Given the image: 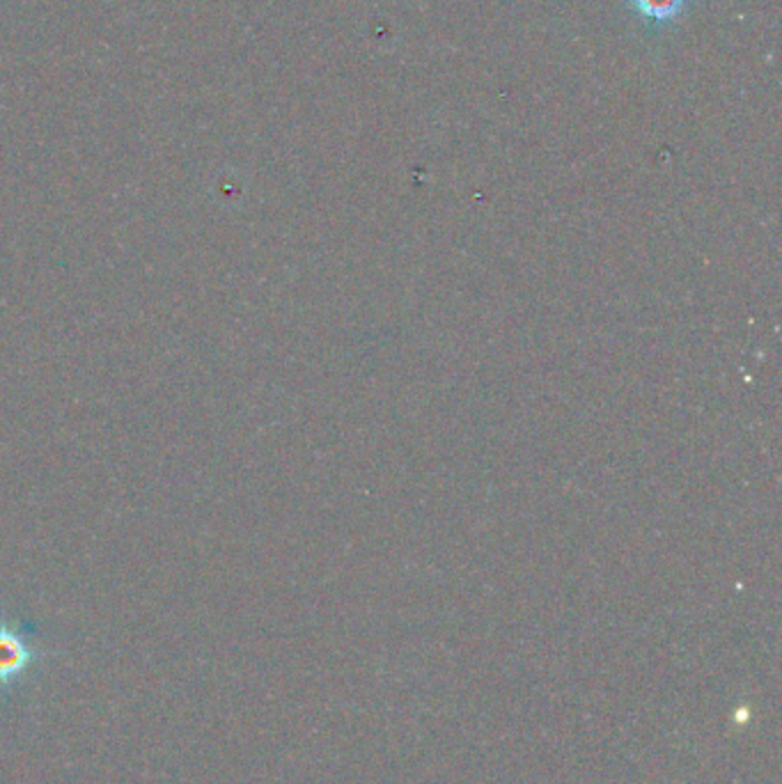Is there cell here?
<instances>
[{
    "mask_svg": "<svg viewBox=\"0 0 782 784\" xmlns=\"http://www.w3.org/2000/svg\"><path fill=\"white\" fill-rule=\"evenodd\" d=\"M40 656L35 624L21 618H0V689L14 686Z\"/></svg>",
    "mask_w": 782,
    "mask_h": 784,
    "instance_id": "obj_1",
    "label": "cell"
}]
</instances>
